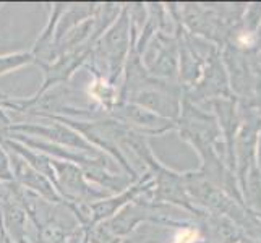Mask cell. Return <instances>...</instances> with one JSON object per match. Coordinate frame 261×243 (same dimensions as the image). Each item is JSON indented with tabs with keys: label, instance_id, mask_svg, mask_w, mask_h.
<instances>
[{
	"label": "cell",
	"instance_id": "cell-1",
	"mask_svg": "<svg viewBox=\"0 0 261 243\" xmlns=\"http://www.w3.org/2000/svg\"><path fill=\"white\" fill-rule=\"evenodd\" d=\"M50 166L54 169V186L65 203L93 204L107 196H112L109 192L89 183L83 169L73 162L50 157Z\"/></svg>",
	"mask_w": 261,
	"mask_h": 243
},
{
	"label": "cell",
	"instance_id": "cell-2",
	"mask_svg": "<svg viewBox=\"0 0 261 243\" xmlns=\"http://www.w3.org/2000/svg\"><path fill=\"white\" fill-rule=\"evenodd\" d=\"M44 120H47V122H15L7 128V131L21 133V134H26V137L38 138V140L47 141V143H52V145H57L67 149L86 152V154H91V156L104 154L102 151L94 148L91 143H88L82 134L71 127H68V125L62 123L59 120H52V119H44Z\"/></svg>",
	"mask_w": 261,
	"mask_h": 243
},
{
	"label": "cell",
	"instance_id": "cell-3",
	"mask_svg": "<svg viewBox=\"0 0 261 243\" xmlns=\"http://www.w3.org/2000/svg\"><path fill=\"white\" fill-rule=\"evenodd\" d=\"M7 151H8V154H10V162H12V169H13V182L18 186L46 198V200H49L52 203H64L59 192L56 190V186H54V183L47 177H44L34 167H31L28 162H26L21 156H18L16 152H13L10 149H7Z\"/></svg>",
	"mask_w": 261,
	"mask_h": 243
},
{
	"label": "cell",
	"instance_id": "cell-4",
	"mask_svg": "<svg viewBox=\"0 0 261 243\" xmlns=\"http://www.w3.org/2000/svg\"><path fill=\"white\" fill-rule=\"evenodd\" d=\"M141 190H145V180H141L140 183H135V185L128 186L127 190H123L122 193L107 196L104 200H99L93 204H88V219H89L88 227H93L96 224H101V222L112 219L120 209H123L125 206L130 204L133 201V198Z\"/></svg>",
	"mask_w": 261,
	"mask_h": 243
},
{
	"label": "cell",
	"instance_id": "cell-5",
	"mask_svg": "<svg viewBox=\"0 0 261 243\" xmlns=\"http://www.w3.org/2000/svg\"><path fill=\"white\" fill-rule=\"evenodd\" d=\"M30 64H34L31 52H15V53H7V56H0V76Z\"/></svg>",
	"mask_w": 261,
	"mask_h": 243
},
{
	"label": "cell",
	"instance_id": "cell-6",
	"mask_svg": "<svg viewBox=\"0 0 261 243\" xmlns=\"http://www.w3.org/2000/svg\"><path fill=\"white\" fill-rule=\"evenodd\" d=\"M83 232H85V238L88 243H122V238L114 235L109 230V227L106 226V222L83 229Z\"/></svg>",
	"mask_w": 261,
	"mask_h": 243
},
{
	"label": "cell",
	"instance_id": "cell-7",
	"mask_svg": "<svg viewBox=\"0 0 261 243\" xmlns=\"http://www.w3.org/2000/svg\"><path fill=\"white\" fill-rule=\"evenodd\" d=\"M0 182L10 183L13 182V169L10 162V154L0 143Z\"/></svg>",
	"mask_w": 261,
	"mask_h": 243
},
{
	"label": "cell",
	"instance_id": "cell-8",
	"mask_svg": "<svg viewBox=\"0 0 261 243\" xmlns=\"http://www.w3.org/2000/svg\"><path fill=\"white\" fill-rule=\"evenodd\" d=\"M196 240V232L193 230H184L180 232L177 238L174 240V243H193Z\"/></svg>",
	"mask_w": 261,
	"mask_h": 243
},
{
	"label": "cell",
	"instance_id": "cell-9",
	"mask_svg": "<svg viewBox=\"0 0 261 243\" xmlns=\"http://www.w3.org/2000/svg\"><path fill=\"white\" fill-rule=\"evenodd\" d=\"M0 7H2V5H0Z\"/></svg>",
	"mask_w": 261,
	"mask_h": 243
}]
</instances>
